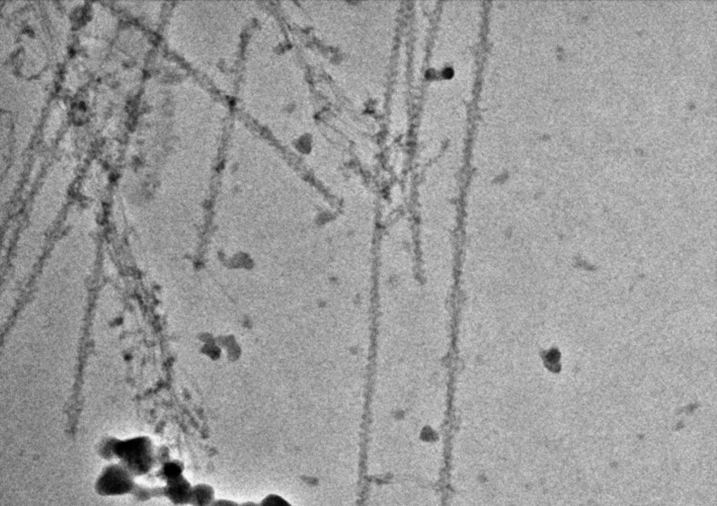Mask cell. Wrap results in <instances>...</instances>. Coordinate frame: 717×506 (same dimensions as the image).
Returning <instances> with one entry per match:
<instances>
[{
  "label": "cell",
  "instance_id": "6da1fadb",
  "mask_svg": "<svg viewBox=\"0 0 717 506\" xmlns=\"http://www.w3.org/2000/svg\"><path fill=\"white\" fill-rule=\"evenodd\" d=\"M115 455L119 463L135 476L147 475L155 465L154 442L149 436L119 439L116 445Z\"/></svg>",
  "mask_w": 717,
  "mask_h": 506
},
{
  "label": "cell",
  "instance_id": "7a4b0ae2",
  "mask_svg": "<svg viewBox=\"0 0 717 506\" xmlns=\"http://www.w3.org/2000/svg\"><path fill=\"white\" fill-rule=\"evenodd\" d=\"M135 479V476L122 464H110L101 471L96 479L95 493L106 498L132 495L137 485Z\"/></svg>",
  "mask_w": 717,
  "mask_h": 506
},
{
  "label": "cell",
  "instance_id": "3957f363",
  "mask_svg": "<svg viewBox=\"0 0 717 506\" xmlns=\"http://www.w3.org/2000/svg\"><path fill=\"white\" fill-rule=\"evenodd\" d=\"M192 491L193 485L185 478V476H180L176 480L167 481L162 488L164 498L177 506L190 505Z\"/></svg>",
  "mask_w": 717,
  "mask_h": 506
},
{
  "label": "cell",
  "instance_id": "277c9868",
  "mask_svg": "<svg viewBox=\"0 0 717 506\" xmlns=\"http://www.w3.org/2000/svg\"><path fill=\"white\" fill-rule=\"evenodd\" d=\"M216 500V491L209 483H200L193 486L190 505L212 506Z\"/></svg>",
  "mask_w": 717,
  "mask_h": 506
},
{
  "label": "cell",
  "instance_id": "5b68a950",
  "mask_svg": "<svg viewBox=\"0 0 717 506\" xmlns=\"http://www.w3.org/2000/svg\"><path fill=\"white\" fill-rule=\"evenodd\" d=\"M184 470V464L181 461L177 460V459H169L168 461L160 465L157 476L165 483H167V481L176 480L180 476H183Z\"/></svg>",
  "mask_w": 717,
  "mask_h": 506
},
{
  "label": "cell",
  "instance_id": "8992f818",
  "mask_svg": "<svg viewBox=\"0 0 717 506\" xmlns=\"http://www.w3.org/2000/svg\"><path fill=\"white\" fill-rule=\"evenodd\" d=\"M119 439L116 437L108 436L103 438L100 441L99 445H98V455L105 461H112L116 459L115 450L116 445Z\"/></svg>",
  "mask_w": 717,
  "mask_h": 506
},
{
  "label": "cell",
  "instance_id": "52a82bcc",
  "mask_svg": "<svg viewBox=\"0 0 717 506\" xmlns=\"http://www.w3.org/2000/svg\"><path fill=\"white\" fill-rule=\"evenodd\" d=\"M132 495L134 496L135 500L140 501H147L152 500L154 498H159V496H164L162 493V488H147V486L135 485L134 490H133Z\"/></svg>",
  "mask_w": 717,
  "mask_h": 506
},
{
  "label": "cell",
  "instance_id": "ba28073f",
  "mask_svg": "<svg viewBox=\"0 0 717 506\" xmlns=\"http://www.w3.org/2000/svg\"><path fill=\"white\" fill-rule=\"evenodd\" d=\"M259 505L260 506H293L290 501L286 500L283 496L275 495V493L265 496Z\"/></svg>",
  "mask_w": 717,
  "mask_h": 506
},
{
  "label": "cell",
  "instance_id": "9c48e42d",
  "mask_svg": "<svg viewBox=\"0 0 717 506\" xmlns=\"http://www.w3.org/2000/svg\"><path fill=\"white\" fill-rule=\"evenodd\" d=\"M167 451H168V449L165 448V447H159V449L155 450V464L162 465L165 462L169 460V453Z\"/></svg>",
  "mask_w": 717,
  "mask_h": 506
},
{
  "label": "cell",
  "instance_id": "30bf717a",
  "mask_svg": "<svg viewBox=\"0 0 717 506\" xmlns=\"http://www.w3.org/2000/svg\"><path fill=\"white\" fill-rule=\"evenodd\" d=\"M212 506H240V503H238L234 500H226V498H219V500L214 501V505Z\"/></svg>",
  "mask_w": 717,
  "mask_h": 506
},
{
  "label": "cell",
  "instance_id": "8fae6325",
  "mask_svg": "<svg viewBox=\"0 0 717 506\" xmlns=\"http://www.w3.org/2000/svg\"><path fill=\"white\" fill-rule=\"evenodd\" d=\"M240 506H260V505L255 501H245V502L240 503Z\"/></svg>",
  "mask_w": 717,
  "mask_h": 506
}]
</instances>
